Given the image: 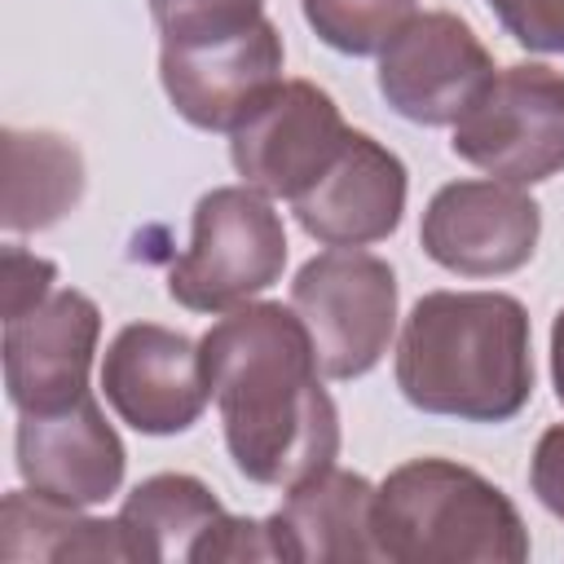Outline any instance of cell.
<instances>
[{
    "label": "cell",
    "mask_w": 564,
    "mask_h": 564,
    "mask_svg": "<svg viewBox=\"0 0 564 564\" xmlns=\"http://www.w3.org/2000/svg\"><path fill=\"white\" fill-rule=\"evenodd\" d=\"M198 348L238 476L291 489L339 458V410L295 308L247 300Z\"/></svg>",
    "instance_id": "6da1fadb"
},
{
    "label": "cell",
    "mask_w": 564,
    "mask_h": 564,
    "mask_svg": "<svg viewBox=\"0 0 564 564\" xmlns=\"http://www.w3.org/2000/svg\"><path fill=\"white\" fill-rule=\"evenodd\" d=\"M392 375L423 414L511 423L533 397L529 308L507 291H427L405 313Z\"/></svg>",
    "instance_id": "7a4b0ae2"
},
{
    "label": "cell",
    "mask_w": 564,
    "mask_h": 564,
    "mask_svg": "<svg viewBox=\"0 0 564 564\" xmlns=\"http://www.w3.org/2000/svg\"><path fill=\"white\" fill-rule=\"evenodd\" d=\"M375 542L392 564H520L529 529L476 467L410 458L375 489Z\"/></svg>",
    "instance_id": "3957f363"
},
{
    "label": "cell",
    "mask_w": 564,
    "mask_h": 564,
    "mask_svg": "<svg viewBox=\"0 0 564 564\" xmlns=\"http://www.w3.org/2000/svg\"><path fill=\"white\" fill-rule=\"evenodd\" d=\"M286 269V225L251 185H216L194 203L189 247L167 269V295L189 313H229Z\"/></svg>",
    "instance_id": "277c9868"
},
{
    "label": "cell",
    "mask_w": 564,
    "mask_h": 564,
    "mask_svg": "<svg viewBox=\"0 0 564 564\" xmlns=\"http://www.w3.org/2000/svg\"><path fill=\"white\" fill-rule=\"evenodd\" d=\"M291 308L300 313L317 366L326 379L370 375L397 335V273L383 256L357 247H330L300 264L291 282Z\"/></svg>",
    "instance_id": "5b68a950"
},
{
    "label": "cell",
    "mask_w": 564,
    "mask_h": 564,
    "mask_svg": "<svg viewBox=\"0 0 564 564\" xmlns=\"http://www.w3.org/2000/svg\"><path fill=\"white\" fill-rule=\"evenodd\" d=\"M449 150L507 185H538L564 172V70L542 62L494 70L458 115Z\"/></svg>",
    "instance_id": "8992f818"
},
{
    "label": "cell",
    "mask_w": 564,
    "mask_h": 564,
    "mask_svg": "<svg viewBox=\"0 0 564 564\" xmlns=\"http://www.w3.org/2000/svg\"><path fill=\"white\" fill-rule=\"evenodd\" d=\"M119 533L128 560L145 564H220V560H273L264 520L229 516L220 498L189 471L145 476L119 507Z\"/></svg>",
    "instance_id": "52a82bcc"
},
{
    "label": "cell",
    "mask_w": 564,
    "mask_h": 564,
    "mask_svg": "<svg viewBox=\"0 0 564 564\" xmlns=\"http://www.w3.org/2000/svg\"><path fill=\"white\" fill-rule=\"evenodd\" d=\"M494 79V57L480 35L445 9L414 13L379 48V97L392 115L423 128H454L476 93Z\"/></svg>",
    "instance_id": "ba28073f"
},
{
    "label": "cell",
    "mask_w": 564,
    "mask_h": 564,
    "mask_svg": "<svg viewBox=\"0 0 564 564\" xmlns=\"http://www.w3.org/2000/svg\"><path fill=\"white\" fill-rule=\"evenodd\" d=\"M348 137L352 128L326 88L313 79H282L229 132V159L242 185L291 203L335 163Z\"/></svg>",
    "instance_id": "9c48e42d"
},
{
    "label": "cell",
    "mask_w": 564,
    "mask_h": 564,
    "mask_svg": "<svg viewBox=\"0 0 564 564\" xmlns=\"http://www.w3.org/2000/svg\"><path fill=\"white\" fill-rule=\"evenodd\" d=\"M542 238V207L524 185L507 181H449L419 220V247L432 264L458 278H507L524 269Z\"/></svg>",
    "instance_id": "30bf717a"
},
{
    "label": "cell",
    "mask_w": 564,
    "mask_h": 564,
    "mask_svg": "<svg viewBox=\"0 0 564 564\" xmlns=\"http://www.w3.org/2000/svg\"><path fill=\"white\" fill-rule=\"evenodd\" d=\"M101 397L141 436L189 432L212 401L203 348L185 330L128 322L101 357Z\"/></svg>",
    "instance_id": "8fae6325"
},
{
    "label": "cell",
    "mask_w": 564,
    "mask_h": 564,
    "mask_svg": "<svg viewBox=\"0 0 564 564\" xmlns=\"http://www.w3.org/2000/svg\"><path fill=\"white\" fill-rule=\"evenodd\" d=\"M97 339H101V308L75 286H53L26 313L4 317L9 405L18 414H48L88 397Z\"/></svg>",
    "instance_id": "7c38bea8"
},
{
    "label": "cell",
    "mask_w": 564,
    "mask_h": 564,
    "mask_svg": "<svg viewBox=\"0 0 564 564\" xmlns=\"http://www.w3.org/2000/svg\"><path fill=\"white\" fill-rule=\"evenodd\" d=\"M13 454L26 489L79 511L115 498L128 467V449L93 392L48 414H18Z\"/></svg>",
    "instance_id": "4fadbf2b"
},
{
    "label": "cell",
    "mask_w": 564,
    "mask_h": 564,
    "mask_svg": "<svg viewBox=\"0 0 564 564\" xmlns=\"http://www.w3.org/2000/svg\"><path fill=\"white\" fill-rule=\"evenodd\" d=\"M410 172L370 132H357L344 141L335 163L291 198V212L300 229L322 247H370L397 234L405 216Z\"/></svg>",
    "instance_id": "5bb4252c"
},
{
    "label": "cell",
    "mask_w": 564,
    "mask_h": 564,
    "mask_svg": "<svg viewBox=\"0 0 564 564\" xmlns=\"http://www.w3.org/2000/svg\"><path fill=\"white\" fill-rule=\"evenodd\" d=\"M282 35L264 22L256 35L203 53H159V84L172 110L203 132H234L282 84Z\"/></svg>",
    "instance_id": "9a60e30c"
},
{
    "label": "cell",
    "mask_w": 564,
    "mask_h": 564,
    "mask_svg": "<svg viewBox=\"0 0 564 564\" xmlns=\"http://www.w3.org/2000/svg\"><path fill=\"white\" fill-rule=\"evenodd\" d=\"M273 560L286 564H370L375 542V485L361 471L322 467L291 485L282 507L264 520Z\"/></svg>",
    "instance_id": "2e32d148"
},
{
    "label": "cell",
    "mask_w": 564,
    "mask_h": 564,
    "mask_svg": "<svg viewBox=\"0 0 564 564\" xmlns=\"http://www.w3.org/2000/svg\"><path fill=\"white\" fill-rule=\"evenodd\" d=\"M84 198V154L62 132L4 128V207L9 234H40Z\"/></svg>",
    "instance_id": "e0dca14e"
},
{
    "label": "cell",
    "mask_w": 564,
    "mask_h": 564,
    "mask_svg": "<svg viewBox=\"0 0 564 564\" xmlns=\"http://www.w3.org/2000/svg\"><path fill=\"white\" fill-rule=\"evenodd\" d=\"M0 555L18 560H128L119 520L84 516L79 507H62L40 498L35 489L4 494L0 507Z\"/></svg>",
    "instance_id": "ac0fdd59"
},
{
    "label": "cell",
    "mask_w": 564,
    "mask_h": 564,
    "mask_svg": "<svg viewBox=\"0 0 564 564\" xmlns=\"http://www.w3.org/2000/svg\"><path fill=\"white\" fill-rule=\"evenodd\" d=\"M150 18L159 53H203L247 40L269 22L264 0H150Z\"/></svg>",
    "instance_id": "d6986e66"
},
{
    "label": "cell",
    "mask_w": 564,
    "mask_h": 564,
    "mask_svg": "<svg viewBox=\"0 0 564 564\" xmlns=\"http://www.w3.org/2000/svg\"><path fill=\"white\" fill-rule=\"evenodd\" d=\"M300 9L326 48L344 57H370L414 18L419 0H300Z\"/></svg>",
    "instance_id": "ffe728a7"
},
{
    "label": "cell",
    "mask_w": 564,
    "mask_h": 564,
    "mask_svg": "<svg viewBox=\"0 0 564 564\" xmlns=\"http://www.w3.org/2000/svg\"><path fill=\"white\" fill-rule=\"evenodd\" d=\"M485 4L520 48L564 57V0H485Z\"/></svg>",
    "instance_id": "44dd1931"
},
{
    "label": "cell",
    "mask_w": 564,
    "mask_h": 564,
    "mask_svg": "<svg viewBox=\"0 0 564 564\" xmlns=\"http://www.w3.org/2000/svg\"><path fill=\"white\" fill-rule=\"evenodd\" d=\"M57 282V264L35 256V251H22L18 242H9L0 251V295H4V317L13 313H26L31 304H40Z\"/></svg>",
    "instance_id": "7402d4cb"
},
{
    "label": "cell",
    "mask_w": 564,
    "mask_h": 564,
    "mask_svg": "<svg viewBox=\"0 0 564 564\" xmlns=\"http://www.w3.org/2000/svg\"><path fill=\"white\" fill-rule=\"evenodd\" d=\"M529 489L555 520H564V423H551L538 436L529 458Z\"/></svg>",
    "instance_id": "603a6c76"
},
{
    "label": "cell",
    "mask_w": 564,
    "mask_h": 564,
    "mask_svg": "<svg viewBox=\"0 0 564 564\" xmlns=\"http://www.w3.org/2000/svg\"><path fill=\"white\" fill-rule=\"evenodd\" d=\"M551 383H555V401L564 405V308L551 322Z\"/></svg>",
    "instance_id": "cb8c5ba5"
}]
</instances>
